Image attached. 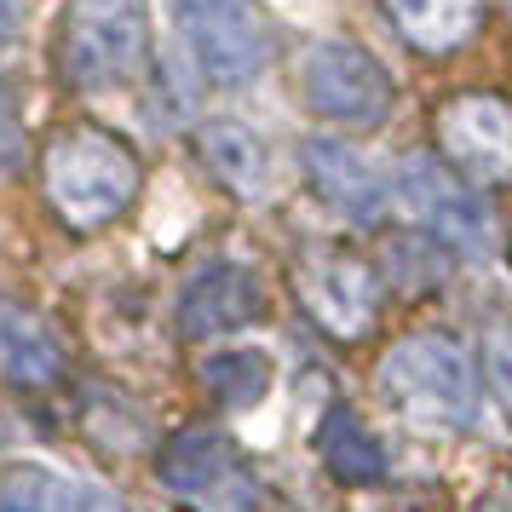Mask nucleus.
I'll return each mask as SVG.
<instances>
[{
  "label": "nucleus",
  "instance_id": "f257e3e1",
  "mask_svg": "<svg viewBox=\"0 0 512 512\" xmlns=\"http://www.w3.org/2000/svg\"><path fill=\"white\" fill-rule=\"evenodd\" d=\"M139 156L98 121H75L41 150V190L70 231H104L139 196Z\"/></svg>",
  "mask_w": 512,
  "mask_h": 512
},
{
  "label": "nucleus",
  "instance_id": "f03ea898",
  "mask_svg": "<svg viewBox=\"0 0 512 512\" xmlns=\"http://www.w3.org/2000/svg\"><path fill=\"white\" fill-rule=\"evenodd\" d=\"M380 397L432 432H466L478 420V380L449 334H409L380 363Z\"/></svg>",
  "mask_w": 512,
  "mask_h": 512
},
{
  "label": "nucleus",
  "instance_id": "7ed1b4c3",
  "mask_svg": "<svg viewBox=\"0 0 512 512\" xmlns=\"http://www.w3.org/2000/svg\"><path fill=\"white\" fill-rule=\"evenodd\" d=\"M150 12L144 0H70L58 24V75L75 93H116L144 70Z\"/></svg>",
  "mask_w": 512,
  "mask_h": 512
},
{
  "label": "nucleus",
  "instance_id": "20e7f679",
  "mask_svg": "<svg viewBox=\"0 0 512 512\" xmlns=\"http://www.w3.org/2000/svg\"><path fill=\"white\" fill-rule=\"evenodd\" d=\"M300 98L311 116L346 121V127H380L392 116V70L357 41H311L300 52Z\"/></svg>",
  "mask_w": 512,
  "mask_h": 512
},
{
  "label": "nucleus",
  "instance_id": "39448f33",
  "mask_svg": "<svg viewBox=\"0 0 512 512\" xmlns=\"http://www.w3.org/2000/svg\"><path fill=\"white\" fill-rule=\"evenodd\" d=\"M173 24L185 35V52L219 87L254 81L271 58V35L254 0H173Z\"/></svg>",
  "mask_w": 512,
  "mask_h": 512
},
{
  "label": "nucleus",
  "instance_id": "423d86ee",
  "mask_svg": "<svg viewBox=\"0 0 512 512\" xmlns=\"http://www.w3.org/2000/svg\"><path fill=\"white\" fill-rule=\"evenodd\" d=\"M392 196L403 202V213L415 219V231L438 236L449 248H466V254H484L495 225H489L484 196L472 190V179H461L449 162L438 156H403L392 179Z\"/></svg>",
  "mask_w": 512,
  "mask_h": 512
},
{
  "label": "nucleus",
  "instance_id": "0eeeda50",
  "mask_svg": "<svg viewBox=\"0 0 512 512\" xmlns=\"http://www.w3.org/2000/svg\"><path fill=\"white\" fill-rule=\"evenodd\" d=\"M438 144L449 167L472 185H512V104L461 93L438 110Z\"/></svg>",
  "mask_w": 512,
  "mask_h": 512
},
{
  "label": "nucleus",
  "instance_id": "6e6552de",
  "mask_svg": "<svg viewBox=\"0 0 512 512\" xmlns=\"http://www.w3.org/2000/svg\"><path fill=\"white\" fill-rule=\"evenodd\" d=\"M300 300L328 334L357 340V334L374 323V305H380V271H374L369 259H357V254L317 248V254L300 259Z\"/></svg>",
  "mask_w": 512,
  "mask_h": 512
},
{
  "label": "nucleus",
  "instance_id": "1a4fd4ad",
  "mask_svg": "<svg viewBox=\"0 0 512 512\" xmlns=\"http://www.w3.org/2000/svg\"><path fill=\"white\" fill-rule=\"evenodd\" d=\"M300 162H305L311 190H317L334 213L357 219V225L380 219V213H386V202H392V179H386V173H380L363 150H351L346 139H328V133H317V139L300 144Z\"/></svg>",
  "mask_w": 512,
  "mask_h": 512
},
{
  "label": "nucleus",
  "instance_id": "9d476101",
  "mask_svg": "<svg viewBox=\"0 0 512 512\" xmlns=\"http://www.w3.org/2000/svg\"><path fill=\"white\" fill-rule=\"evenodd\" d=\"M265 317V282L248 265H208L202 277L179 294V334L185 340H213Z\"/></svg>",
  "mask_w": 512,
  "mask_h": 512
},
{
  "label": "nucleus",
  "instance_id": "9b49d317",
  "mask_svg": "<svg viewBox=\"0 0 512 512\" xmlns=\"http://www.w3.org/2000/svg\"><path fill=\"white\" fill-rule=\"evenodd\" d=\"M64 363H70V351H64V334L52 328L47 311H35L24 300H0V380L6 386L41 392L64 374Z\"/></svg>",
  "mask_w": 512,
  "mask_h": 512
},
{
  "label": "nucleus",
  "instance_id": "f8f14e48",
  "mask_svg": "<svg viewBox=\"0 0 512 512\" xmlns=\"http://www.w3.org/2000/svg\"><path fill=\"white\" fill-rule=\"evenodd\" d=\"M196 150L219 185L231 190L236 202H259L271 190V150L248 121H208L196 133Z\"/></svg>",
  "mask_w": 512,
  "mask_h": 512
},
{
  "label": "nucleus",
  "instance_id": "ddd939ff",
  "mask_svg": "<svg viewBox=\"0 0 512 512\" xmlns=\"http://www.w3.org/2000/svg\"><path fill=\"white\" fill-rule=\"evenodd\" d=\"M0 512H121L98 484L41 472V466H12L0 478Z\"/></svg>",
  "mask_w": 512,
  "mask_h": 512
},
{
  "label": "nucleus",
  "instance_id": "4468645a",
  "mask_svg": "<svg viewBox=\"0 0 512 512\" xmlns=\"http://www.w3.org/2000/svg\"><path fill=\"white\" fill-rule=\"evenodd\" d=\"M311 449H317V461L340 484H374V478H386V449L363 426V415H351V409H328L317 420V432H311Z\"/></svg>",
  "mask_w": 512,
  "mask_h": 512
},
{
  "label": "nucleus",
  "instance_id": "2eb2a0df",
  "mask_svg": "<svg viewBox=\"0 0 512 512\" xmlns=\"http://www.w3.org/2000/svg\"><path fill=\"white\" fill-rule=\"evenodd\" d=\"M392 24L409 35V47L420 52H455L472 41L484 0H386Z\"/></svg>",
  "mask_w": 512,
  "mask_h": 512
},
{
  "label": "nucleus",
  "instance_id": "dca6fc26",
  "mask_svg": "<svg viewBox=\"0 0 512 512\" xmlns=\"http://www.w3.org/2000/svg\"><path fill=\"white\" fill-rule=\"evenodd\" d=\"M225 466H231V449L225 438L213 432V426H190V432H173L162 443V455H156V472H162L167 489H179V495H202L225 478Z\"/></svg>",
  "mask_w": 512,
  "mask_h": 512
},
{
  "label": "nucleus",
  "instance_id": "f3484780",
  "mask_svg": "<svg viewBox=\"0 0 512 512\" xmlns=\"http://www.w3.org/2000/svg\"><path fill=\"white\" fill-rule=\"evenodd\" d=\"M202 386L225 409H254L271 392V357L265 351H213L202 363Z\"/></svg>",
  "mask_w": 512,
  "mask_h": 512
},
{
  "label": "nucleus",
  "instance_id": "a211bd4d",
  "mask_svg": "<svg viewBox=\"0 0 512 512\" xmlns=\"http://www.w3.org/2000/svg\"><path fill=\"white\" fill-rule=\"evenodd\" d=\"M380 265H386L409 294L438 288V282L449 277V254H443L438 236H426V231H392L380 242Z\"/></svg>",
  "mask_w": 512,
  "mask_h": 512
},
{
  "label": "nucleus",
  "instance_id": "6ab92c4d",
  "mask_svg": "<svg viewBox=\"0 0 512 512\" xmlns=\"http://www.w3.org/2000/svg\"><path fill=\"white\" fill-rule=\"evenodd\" d=\"M484 374H489V392L501 397V409L512 420V323L507 317L484 328Z\"/></svg>",
  "mask_w": 512,
  "mask_h": 512
},
{
  "label": "nucleus",
  "instance_id": "aec40b11",
  "mask_svg": "<svg viewBox=\"0 0 512 512\" xmlns=\"http://www.w3.org/2000/svg\"><path fill=\"white\" fill-rule=\"evenodd\" d=\"M24 162V110H18V81L0 70V173Z\"/></svg>",
  "mask_w": 512,
  "mask_h": 512
},
{
  "label": "nucleus",
  "instance_id": "412c9836",
  "mask_svg": "<svg viewBox=\"0 0 512 512\" xmlns=\"http://www.w3.org/2000/svg\"><path fill=\"white\" fill-rule=\"evenodd\" d=\"M29 18V0H0V41H12Z\"/></svg>",
  "mask_w": 512,
  "mask_h": 512
}]
</instances>
